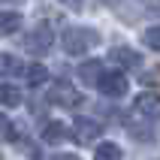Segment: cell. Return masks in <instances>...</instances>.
Here are the masks:
<instances>
[{
    "label": "cell",
    "mask_w": 160,
    "mask_h": 160,
    "mask_svg": "<svg viewBox=\"0 0 160 160\" xmlns=\"http://www.w3.org/2000/svg\"><path fill=\"white\" fill-rule=\"evenodd\" d=\"M24 45H27V52H33V54H48V52L54 48V33H52V27H48V24L33 27Z\"/></svg>",
    "instance_id": "3957f363"
},
{
    "label": "cell",
    "mask_w": 160,
    "mask_h": 160,
    "mask_svg": "<svg viewBox=\"0 0 160 160\" xmlns=\"http://www.w3.org/2000/svg\"><path fill=\"white\" fill-rule=\"evenodd\" d=\"M100 133H103V124L94 121V118H76V124H72V139H76L79 145L97 142Z\"/></svg>",
    "instance_id": "277c9868"
},
{
    "label": "cell",
    "mask_w": 160,
    "mask_h": 160,
    "mask_svg": "<svg viewBox=\"0 0 160 160\" xmlns=\"http://www.w3.org/2000/svg\"><path fill=\"white\" fill-rule=\"evenodd\" d=\"M0 106L18 109L21 106V91H18L15 85H9V82H0Z\"/></svg>",
    "instance_id": "9c48e42d"
},
{
    "label": "cell",
    "mask_w": 160,
    "mask_h": 160,
    "mask_svg": "<svg viewBox=\"0 0 160 160\" xmlns=\"http://www.w3.org/2000/svg\"><path fill=\"white\" fill-rule=\"evenodd\" d=\"M52 160H82V157H79V154H54Z\"/></svg>",
    "instance_id": "2e32d148"
},
{
    "label": "cell",
    "mask_w": 160,
    "mask_h": 160,
    "mask_svg": "<svg viewBox=\"0 0 160 160\" xmlns=\"http://www.w3.org/2000/svg\"><path fill=\"white\" fill-rule=\"evenodd\" d=\"M136 112L151 118V121H160V94L157 91H142L136 97Z\"/></svg>",
    "instance_id": "8992f818"
},
{
    "label": "cell",
    "mask_w": 160,
    "mask_h": 160,
    "mask_svg": "<svg viewBox=\"0 0 160 160\" xmlns=\"http://www.w3.org/2000/svg\"><path fill=\"white\" fill-rule=\"evenodd\" d=\"M48 103H54V106H61V109H76L82 103V97L70 82H54L52 91H48Z\"/></svg>",
    "instance_id": "7a4b0ae2"
},
{
    "label": "cell",
    "mask_w": 160,
    "mask_h": 160,
    "mask_svg": "<svg viewBox=\"0 0 160 160\" xmlns=\"http://www.w3.org/2000/svg\"><path fill=\"white\" fill-rule=\"evenodd\" d=\"M100 76H103V63L100 61H85L79 67V79L85 82V85H97Z\"/></svg>",
    "instance_id": "30bf717a"
},
{
    "label": "cell",
    "mask_w": 160,
    "mask_h": 160,
    "mask_svg": "<svg viewBox=\"0 0 160 160\" xmlns=\"http://www.w3.org/2000/svg\"><path fill=\"white\" fill-rule=\"evenodd\" d=\"M94 160H121V145H115V142H103V145H97Z\"/></svg>",
    "instance_id": "5bb4252c"
},
{
    "label": "cell",
    "mask_w": 160,
    "mask_h": 160,
    "mask_svg": "<svg viewBox=\"0 0 160 160\" xmlns=\"http://www.w3.org/2000/svg\"><path fill=\"white\" fill-rule=\"evenodd\" d=\"M142 39H145V45H148V48H154V52H160V24L148 27V30L142 33Z\"/></svg>",
    "instance_id": "9a60e30c"
},
{
    "label": "cell",
    "mask_w": 160,
    "mask_h": 160,
    "mask_svg": "<svg viewBox=\"0 0 160 160\" xmlns=\"http://www.w3.org/2000/svg\"><path fill=\"white\" fill-rule=\"evenodd\" d=\"M21 24H24L21 12H0V39L3 36H12Z\"/></svg>",
    "instance_id": "ba28073f"
},
{
    "label": "cell",
    "mask_w": 160,
    "mask_h": 160,
    "mask_svg": "<svg viewBox=\"0 0 160 160\" xmlns=\"http://www.w3.org/2000/svg\"><path fill=\"white\" fill-rule=\"evenodd\" d=\"M97 42H100V33L91 30V27H70V30L63 33V39H61V45H63L67 54H85Z\"/></svg>",
    "instance_id": "6da1fadb"
},
{
    "label": "cell",
    "mask_w": 160,
    "mask_h": 160,
    "mask_svg": "<svg viewBox=\"0 0 160 160\" xmlns=\"http://www.w3.org/2000/svg\"><path fill=\"white\" fill-rule=\"evenodd\" d=\"M0 160H3V154H0Z\"/></svg>",
    "instance_id": "d6986e66"
},
{
    "label": "cell",
    "mask_w": 160,
    "mask_h": 160,
    "mask_svg": "<svg viewBox=\"0 0 160 160\" xmlns=\"http://www.w3.org/2000/svg\"><path fill=\"white\" fill-rule=\"evenodd\" d=\"M97 88L103 91V97H124L127 88H130V82H127L124 72H103L97 82Z\"/></svg>",
    "instance_id": "5b68a950"
},
{
    "label": "cell",
    "mask_w": 160,
    "mask_h": 160,
    "mask_svg": "<svg viewBox=\"0 0 160 160\" xmlns=\"http://www.w3.org/2000/svg\"><path fill=\"white\" fill-rule=\"evenodd\" d=\"M0 76H24V67L12 54H0Z\"/></svg>",
    "instance_id": "8fae6325"
},
{
    "label": "cell",
    "mask_w": 160,
    "mask_h": 160,
    "mask_svg": "<svg viewBox=\"0 0 160 160\" xmlns=\"http://www.w3.org/2000/svg\"><path fill=\"white\" fill-rule=\"evenodd\" d=\"M42 139L45 142H63V139H67V127H63L61 121H48V124L42 127Z\"/></svg>",
    "instance_id": "4fadbf2b"
},
{
    "label": "cell",
    "mask_w": 160,
    "mask_h": 160,
    "mask_svg": "<svg viewBox=\"0 0 160 160\" xmlns=\"http://www.w3.org/2000/svg\"><path fill=\"white\" fill-rule=\"evenodd\" d=\"M109 58H112L118 67H130V70L142 63V54L133 52V48H112V54H109Z\"/></svg>",
    "instance_id": "52a82bcc"
},
{
    "label": "cell",
    "mask_w": 160,
    "mask_h": 160,
    "mask_svg": "<svg viewBox=\"0 0 160 160\" xmlns=\"http://www.w3.org/2000/svg\"><path fill=\"white\" fill-rule=\"evenodd\" d=\"M0 124H3V118H0Z\"/></svg>",
    "instance_id": "ac0fdd59"
},
{
    "label": "cell",
    "mask_w": 160,
    "mask_h": 160,
    "mask_svg": "<svg viewBox=\"0 0 160 160\" xmlns=\"http://www.w3.org/2000/svg\"><path fill=\"white\" fill-rule=\"evenodd\" d=\"M63 3H67L70 9H82V0H63Z\"/></svg>",
    "instance_id": "e0dca14e"
},
{
    "label": "cell",
    "mask_w": 160,
    "mask_h": 160,
    "mask_svg": "<svg viewBox=\"0 0 160 160\" xmlns=\"http://www.w3.org/2000/svg\"><path fill=\"white\" fill-rule=\"evenodd\" d=\"M24 79H27L30 88H36V85H42L48 79V70H45L42 63H30V67H24Z\"/></svg>",
    "instance_id": "7c38bea8"
}]
</instances>
